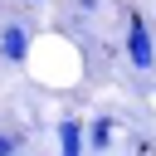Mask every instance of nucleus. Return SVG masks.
<instances>
[{
    "mask_svg": "<svg viewBox=\"0 0 156 156\" xmlns=\"http://www.w3.org/2000/svg\"><path fill=\"white\" fill-rule=\"evenodd\" d=\"M73 5H78L83 15H93V10H98V0H73Z\"/></svg>",
    "mask_w": 156,
    "mask_h": 156,
    "instance_id": "obj_6",
    "label": "nucleus"
},
{
    "mask_svg": "<svg viewBox=\"0 0 156 156\" xmlns=\"http://www.w3.org/2000/svg\"><path fill=\"white\" fill-rule=\"evenodd\" d=\"M88 146H93V151H107V146H112V117H93V127H88Z\"/></svg>",
    "mask_w": 156,
    "mask_h": 156,
    "instance_id": "obj_4",
    "label": "nucleus"
},
{
    "mask_svg": "<svg viewBox=\"0 0 156 156\" xmlns=\"http://www.w3.org/2000/svg\"><path fill=\"white\" fill-rule=\"evenodd\" d=\"M20 151V136L15 132H0V156H15Z\"/></svg>",
    "mask_w": 156,
    "mask_h": 156,
    "instance_id": "obj_5",
    "label": "nucleus"
},
{
    "mask_svg": "<svg viewBox=\"0 0 156 156\" xmlns=\"http://www.w3.org/2000/svg\"><path fill=\"white\" fill-rule=\"evenodd\" d=\"M0 58L5 63H24L29 58V29L24 24H5L0 29Z\"/></svg>",
    "mask_w": 156,
    "mask_h": 156,
    "instance_id": "obj_3",
    "label": "nucleus"
},
{
    "mask_svg": "<svg viewBox=\"0 0 156 156\" xmlns=\"http://www.w3.org/2000/svg\"><path fill=\"white\" fill-rule=\"evenodd\" d=\"M122 49H127V58H132V68H156V39H151V24H146V15L141 10H127V39H122Z\"/></svg>",
    "mask_w": 156,
    "mask_h": 156,
    "instance_id": "obj_1",
    "label": "nucleus"
},
{
    "mask_svg": "<svg viewBox=\"0 0 156 156\" xmlns=\"http://www.w3.org/2000/svg\"><path fill=\"white\" fill-rule=\"evenodd\" d=\"M83 146H88V127L78 122V112L58 117V156H83Z\"/></svg>",
    "mask_w": 156,
    "mask_h": 156,
    "instance_id": "obj_2",
    "label": "nucleus"
},
{
    "mask_svg": "<svg viewBox=\"0 0 156 156\" xmlns=\"http://www.w3.org/2000/svg\"><path fill=\"white\" fill-rule=\"evenodd\" d=\"M24 5H39V0H24Z\"/></svg>",
    "mask_w": 156,
    "mask_h": 156,
    "instance_id": "obj_7",
    "label": "nucleus"
}]
</instances>
